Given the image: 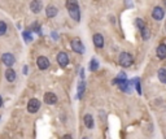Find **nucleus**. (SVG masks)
I'll list each match as a JSON object with an SVG mask.
<instances>
[{"instance_id":"obj_18","label":"nucleus","mask_w":166,"mask_h":139,"mask_svg":"<svg viewBox=\"0 0 166 139\" xmlns=\"http://www.w3.org/2000/svg\"><path fill=\"white\" fill-rule=\"evenodd\" d=\"M135 25H136V27L139 29L140 31L143 30V29H145V24H144V21H143L141 18H136L135 20Z\"/></svg>"},{"instance_id":"obj_12","label":"nucleus","mask_w":166,"mask_h":139,"mask_svg":"<svg viewBox=\"0 0 166 139\" xmlns=\"http://www.w3.org/2000/svg\"><path fill=\"white\" fill-rule=\"evenodd\" d=\"M92 41H93V44L97 47V48H103L104 47V38L101 34H95L92 37Z\"/></svg>"},{"instance_id":"obj_6","label":"nucleus","mask_w":166,"mask_h":139,"mask_svg":"<svg viewBox=\"0 0 166 139\" xmlns=\"http://www.w3.org/2000/svg\"><path fill=\"white\" fill-rule=\"evenodd\" d=\"M36 65H38V68H39L40 70H46L49 66V60L46 56H39L38 60H36Z\"/></svg>"},{"instance_id":"obj_3","label":"nucleus","mask_w":166,"mask_h":139,"mask_svg":"<svg viewBox=\"0 0 166 139\" xmlns=\"http://www.w3.org/2000/svg\"><path fill=\"white\" fill-rule=\"evenodd\" d=\"M40 108V102L38 99H30L29 103H27V110L30 113H36Z\"/></svg>"},{"instance_id":"obj_23","label":"nucleus","mask_w":166,"mask_h":139,"mask_svg":"<svg viewBox=\"0 0 166 139\" xmlns=\"http://www.w3.org/2000/svg\"><path fill=\"white\" fill-rule=\"evenodd\" d=\"M62 139H73V137H71L70 134H66V135L62 137Z\"/></svg>"},{"instance_id":"obj_10","label":"nucleus","mask_w":166,"mask_h":139,"mask_svg":"<svg viewBox=\"0 0 166 139\" xmlns=\"http://www.w3.org/2000/svg\"><path fill=\"white\" fill-rule=\"evenodd\" d=\"M42 8H43L42 0H32L30 4V9H31V12H34V13H39Z\"/></svg>"},{"instance_id":"obj_11","label":"nucleus","mask_w":166,"mask_h":139,"mask_svg":"<svg viewBox=\"0 0 166 139\" xmlns=\"http://www.w3.org/2000/svg\"><path fill=\"white\" fill-rule=\"evenodd\" d=\"M57 13H58V9L55 7V5H48L47 9H46V14H47V17H48V18L56 17Z\"/></svg>"},{"instance_id":"obj_15","label":"nucleus","mask_w":166,"mask_h":139,"mask_svg":"<svg viewBox=\"0 0 166 139\" xmlns=\"http://www.w3.org/2000/svg\"><path fill=\"white\" fill-rule=\"evenodd\" d=\"M5 78H7L8 82H14L16 79V71L12 68H8L5 70Z\"/></svg>"},{"instance_id":"obj_9","label":"nucleus","mask_w":166,"mask_h":139,"mask_svg":"<svg viewBox=\"0 0 166 139\" xmlns=\"http://www.w3.org/2000/svg\"><path fill=\"white\" fill-rule=\"evenodd\" d=\"M43 99H44V103L49 104V105L57 103V96L55 95L53 92H46V94H44V98Z\"/></svg>"},{"instance_id":"obj_4","label":"nucleus","mask_w":166,"mask_h":139,"mask_svg":"<svg viewBox=\"0 0 166 139\" xmlns=\"http://www.w3.org/2000/svg\"><path fill=\"white\" fill-rule=\"evenodd\" d=\"M71 49L77 53H81V55L85 52V47H83V43L81 42V39L75 38V39L71 41Z\"/></svg>"},{"instance_id":"obj_19","label":"nucleus","mask_w":166,"mask_h":139,"mask_svg":"<svg viewBox=\"0 0 166 139\" xmlns=\"http://www.w3.org/2000/svg\"><path fill=\"white\" fill-rule=\"evenodd\" d=\"M140 33H141V38L144 41H148L149 38H151V31H149V29H147V27H145V29H143Z\"/></svg>"},{"instance_id":"obj_14","label":"nucleus","mask_w":166,"mask_h":139,"mask_svg":"<svg viewBox=\"0 0 166 139\" xmlns=\"http://www.w3.org/2000/svg\"><path fill=\"white\" fill-rule=\"evenodd\" d=\"M157 56H158V59H165L166 57V44L165 43H161L157 47Z\"/></svg>"},{"instance_id":"obj_25","label":"nucleus","mask_w":166,"mask_h":139,"mask_svg":"<svg viewBox=\"0 0 166 139\" xmlns=\"http://www.w3.org/2000/svg\"><path fill=\"white\" fill-rule=\"evenodd\" d=\"M83 139H88V138H83Z\"/></svg>"},{"instance_id":"obj_21","label":"nucleus","mask_w":166,"mask_h":139,"mask_svg":"<svg viewBox=\"0 0 166 139\" xmlns=\"http://www.w3.org/2000/svg\"><path fill=\"white\" fill-rule=\"evenodd\" d=\"M7 33V24L4 21H0V35H4Z\"/></svg>"},{"instance_id":"obj_7","label":"nucleus","mask_w":166,"mask_h":139,"mask_svg":"<svg viewBox=\"0 0 166 139\" xmlns=\"http://www.w3.org/2000/svg\"><path fill=\"white\" fill-rule=\"evenodd\" d=\"M152 17L157 21H161L164 17H165V12L161 7H154L153 10H152Z\"/></svg>"},{"instance_id":"obj_2","label":"nucleus","mask_w":166,"mask_h":139,"mask_svg":"<svg viewBox=\"0 0 166 139\" xmlns=\"http://www.w3.org/2000/svg\"><path fill=\"white\" fill-rule=\"evenodd\" d=\"M118 63H119L121 66H123V68H129V66H131L132 63H134V59H132L131 53H129V52H122V53L119 55Z\"/></svg>"},{"instance_id":"obj_24","label":"nucleus","mask_w":166,"mask_h":139,"mask_svg":"<svg viewBox=\"0 0 166 139\" xmlns=\"http://www.w3.org/2000/svg\"><path fill=\"white\" fill-rule=\"evenodd\" d=\"M2 105H3V98L0 96V107H2Z\"/></svg>"},{"instance_id":"obj_8","label":"nucleus","mask_w":166,"mask_h":139,"mask_svg":"<svg viewBox=\"0 0 166 139\" xmlns=\"http://www.w3.org/2000/svg\"><path fill=\"white\" fill-rule=\"evenodd\" d=\"M57 63L60 64V66L61 68H65L66 65L69 64V57H68V53H65V52H60L57 55Z\"/></svg>"},{"instance_id":"obj_13","label":"nucleus","mask_w":166,"mask_h":139,"mask_svg":"<svg viewBox=\"0 0 166 139\" xmlns=\"http://www.w3.org/2000/svg\"><path fill=\"white\" fill-rule=\"evenodd\" d=\"M83 122H85V125L87 129H93V126H95V121H93V117L91 114H86L85 118H83Z\"/></svg>"},{"instance_id":"obj_22","label":"nucleus","mask_w":166,"mask_h":139,"mask_svg":"<svg viewBox=\"0 0 166 139\" xmlns=\"http://www.w3.org/2000/svg\"><path fill=\"white\" fill-rule=\"evenodd\" d=\"M24 37H25V39H26L27 42H29V41H31V39H32L31 37H29V31H25V33H24Z\"/></svg>"},{"instance_id":"obj_5","label":"nucleus","mask_w":166,"mask_h":139,"mask_svg":"<svg viewBox=\"0 0 166 139\" xmlns=\"http://www.w3.org/2000/svg\"><path fill=\"white\" fill-rule=\"evenodd\" d=\"M2 61H3V64L5 65V66H8V68H10L13 64H14V61H16V59H14V56L10 52H5L3 56H2Z\"/></svg>"},{"instance_id":"obj_16","label":"nucleus","mask_w":166,"mask_h":139,"mask_svg":"<svg viewBox=\"0 0 166 139\" xmlns=\"http://www.w3.org/2000/svg\"><path fill=\"white\" fill-rule=\"evenodd\" d=\"M85 90H86V83L83 82V81H81L79 85H78V99H82V98H83Z\"/></svg>"},{"instance_id":"obj_17","label":"nucleus","mask_w":166,"mask_h":139,"mask_svg":"<svg viewBox=\"0 0 166 139\" xmlns=\"http://www.w3.org/2000/svg\"><path fill=\"white\" fill-rule=\"evenodd\" d=\"M157 75H158V79L161 81L162 83H166V69H165V68L160 69L158 73H157Z\"/></svg>"},{"instance_id":"obj_20","label":"nucleus","mask_w":166,"mask_h":139,"mask_svg":"<svg viewBox=\"0 0 166 139\" xmlns=\"http://www.w3.org/2000/svg\"><path fill=\"white\" fill-rule=\"evenodd\" d=\"M97 69H99V63H97V60L92 59V60H91V65H90V70H91V71H95V70H97Z\"/></svg>"},{"instance_id":"obj_1","label":"nucleus","mask_w":166,"mask_h":139,"mask_svg":"<svg viewBox=\"0 0 166 139\" xmlns=\"http://www.w3.org/2000/svg\"><path fill=\"white\" fill-rule=\"evenodd\" d=\"M66 8L69 10V16L74 21L79 22L81 20V10H79V5L77 0H66Z\"/></svg>"}]
</instances>
